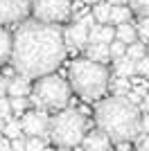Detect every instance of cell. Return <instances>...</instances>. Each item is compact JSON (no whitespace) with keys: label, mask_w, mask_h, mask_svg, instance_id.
Wrapping results in <instances>:
<instances>
[{"label":"cell","mask_w":149,"mask_h":151,"mask_svg":"<svg viewBox=\"0 0 149 151\" xmlns=\"http://www.w3.org/2000/svg\"><path fill=\"white\" fill-rule=\"evenodd\" d=\"M12 68L25 79H41L54 75L66 61V41L59 25L38 23L34 18L23 20L12 34Z\"/></svg>","instance_id":"6da1fadb"},{"label":"cell","mask_w":149,"mask_h":151,"mask_svg":"<svg viewBox=\"0 0 149 151\" xmlns=\"http://www.w3.org/2000/svg\"><path fill=\"white\" fill-rule=\"evenodd\" d=\"M95 122L102 133L108 135L111 142L124 145L136 142L142 133V115L136 104H131L127 97H104L95 104Z\"/></svg>","instance_id":"7a4b0ae2"},{"label":"cell","mask_w":149,"mask_h":151,"mask_svg":"<svg viewBox=\"0 0 149 151\" xmlns=\"http://www.w3.org/2000/svg\"><path fill=\"white\" fill-rule=\"evenodd\" d=\"M108 81H111V70L102 63L88 61L86 57L74 59L68 68L70 88L84 101H99V97L108 93Z\"/></svg>","instance_id":"3957f363"},{"label":"cell","mask_w":149,"mask_h":151,"mask_svg":"<svg viewBox=\"0 0 149 151\" xmlns=\"http://www.w3.org/2000/svg\"><path fill=\"white\" fill-rule=\"evenodd\" d=\"M88 131L90 129H88L86 115L81 111H77V108L59 111L50 120V142L56 145L59 149H74V147H79Z\"/></svg>","instance_id":"277c9868"},{"label":"cell","mask_w":149,"mask_h":151,"mask_svg":"<svg viewBox=\"0 0 149 151\" xmlns=\"http://www.w3.org/2000/svg\"><path fill=\"white\" fill-rule=\"evenodd\" d=\"M72 97V88H70L68 79H63L59 75H48L36 79V83L32 86L30 104L36 111H66Z\"/></svg>","instance_id":"5b68a950"},{"label":"cell","mask_w":149,"mask_h":151,"mask_svg":"<svg viewBox=\"0 0 149 151\" xmlns=\"http://www.w3.org/2000/svg\"><path fill=\"white\" fill-rule=\"evenodd\" d=\"M72 2L74 0H32V16L38 23L59 25L72 18Z\"/></svg>","instance_id":"8992f818"},{"label":"cell","mask_w":149,"mask_h":151,"mask_svg":"<svg viewBox=\"0 0 149 151\" xmlns=\"http://www.w3.org/2000/svg\"><path fill=\"white\" fill-rule=\"evenodd\" d=\"M95 25H97V23H95L93 12L88 14V16H84V18H79V20H72V25H68L63 29L66 47H70V50H86L88 32H90V27H95Z\"/></svg>","instance_id":"52a82bcc"},{"label":"cell","mask_w":149,"mask_h":151,"mask_svg":"<svg viewBox=\"0 0 149 151\" xmlns=\"http://www.w3.org/2000/svg\"><path fill=\"white\" fill-rule=\"evenodd\" d=\"M50 120L52 117L45 111H36V108L27 111L20 117L25 138H41V140H48L50 142Z\"/></svg>","instance_id":"ba28073f"},{"label":"cell","mask_w":149,"mask_h":151,"mask_svg":"<svg viewBox=\"0 0 149 151\" xmlns=\"http://www.w3.org/2000/svg\"><path fill=\"white\" fill-rule=\"evenodd\" d=\"M32 12V0H0V27L9 23H23Z\"/></svg>","instance_id":"9c48e42d"},{"label":"cell","mask_w":149,"mask_h":151,"mask_svg":"<svg viewBox=\"0 0 149 151\" xmlns=\"http://www.w3.org/2000/svg\"><path fill=\"white\" fill-rule=\"evenodd\" d=\"M79 147H81V151H111V140L99 129H90Z\"/></svg>","instance_id":"30bf717a"},{"label":"cell","mask_w":149,"mask_h":151,"mask_svg":"<svg viewBox=\"0 0 149 151\" xmlns=\"http://www.w3.org/2000/svg\"><path fill=\"white\" fill-rule=\"evenodd\" d=\"M113 41H115V27L113 25H95L88 32V43L111 45Z\"/></svg>","instance_id":"8fae6325"},{"label":"cell","mask_w":149,"mask_h":151,"mask_svg":"<svg viewBox=\"0 0 149 151\" xmlns=\"http://www.w3.org/2000/svg\"><path fill=\"white\" fill-rule=\"evenodd\" d=\"M86 59L88 61H95V63H106L111 61V50H108V45H102V43H88L86 45Z\"/></svg>","instance_id":"7c38bea8"},{"label":"cell","mask_w":149,"mask_h":151,"mask_svg":"<svg viewBox=\"0 0 149 151\" xmlns=\"http://www.w3.org/2000/svg\"><path fill=\"white\" fill-rule=\"evenodd\" d=\"M7 95H9V99L14 97H27L32 95V83L30 79H25V77H12L9 79V88H7Z\"/></svg>","instance_id":"4fadbf2b"},{"label":"cell","mask_w":149,"mask_h":151,"mask_svg":"<svg viewBox=\"0 0 149 151\" xmlns=\"http://www.w3.org/2000/svg\"><path fill=\"white\" fill-rule=\"evenodd\" d=\"M113 75L115 77H124V79L136 77V61L129 59L127 54H124L122 59H115V61H113Z\"/></svg>","instance_id":"5bb4252c"},{"label":"cell","mask_w":149,"mask_h":151,"mask_svg":"<svg viewBox=\"0 0 149 151\" xmlns=\"http://www.w3.org/2000/svg\"><path fill=\"white\" fill-rule=\"evenodd\" d=\"M115 38H118V41H122L127 47H129V45H133V43L138 41V29H136V25H133V23L118 25V27H115Z\"/></svg>","instance_id":"9a60e30c"},{"label":"cell","mask_w":149,"mask_h":151,"mask_svg":"<svg viewBox=\"0 0 149 151\" xmlns=\"http://www.w3.org/2000/svg\"><path fill=\"white\" fill-rule=\"evenodd\" d=\"M108 90H111L115 97H127V95L131 93V81H129V79H124V77H115V75H111Z\"/></svg>","instance_id":"2e32d148"},{"label":"cell","mask_w":149,"mask_h":151,"mask_svg":"<svg viewBox=\"0 0 149 151\" xmlns=\"http://www.w3.org/2000/svg\"><path fill=\"white\" fill-rule=\"evenodd\" d=\"M12 41H14L12 34L5 27H0V65L12 59Z\"/></svg>","instance_id":"e0dca14e"},{"label":"cell","mask_w":149,"mask_h":151,"mask_svg":"<svg viewBox=\"0 0 149 151\" xmlns=\"http://www.w3.org/2000/svg\"><path fill=\"white\" fill-rule=\"evenodd\" d=\"M90 12H93L95 23H97V25H111V12H113V7L108 5V2H99V5H95Z\"/></svg>","instance_id":"ac0fdd59"},{"label":"cell","mask_w":149,"mask_h":151,"mask_svg":"<svg viewBox=\"0 0 149 151\" xmlns=\"http://www.w3.org/2000/svg\"><path fill=\"white\" fill-rule=\"evenodd\" d=\"M2 135H5L7 140H20L25 138V133H23V122L18 120V117H12V120L5 124V131H2Z\"/></svg>","instance_id":"d6986e66"},{"label":"cell","mask_w":149,"mask_h":151,"mask_svg":"<svg viewBox=\"0 0 149 151\" xmlns=\"http://www.w3.org/2000/svg\"><path fill=\"white\" fill-rule=\"evenodd\" d=\"M131 16H133V12H131L129 5L113 7V12H111V25L118 27V25H124V23H131Z\"/></svg>","instance_id":"ffe728a7"},{"label":"cell","mask_w":149,"mask_h":151,"mask_svg":"<svg viewBox=\"0 0 149 151\" xmlns=\"http://www.w3.org/2000/svg\"><path fill=\"white\" fill-rule=\"evenodd\" d=\"M127 57L133 59V61H140L142 57H147V43H142V41H136L133 45H129L127 47Z\"/></svg>","instance_id":"44dd1931"},{"label":"cell","mask_w":149,"mask_h":151,"mask_svg":"<svg viewBox=\"0 0 149 151\" xmlns=\"http://www.w3.org/2000/svg\"><path fill=\"white\" fill-rule=\"evenodd\" d=\"M129 81H131V90H133V93L142 95V97L149 93V79H147V77H140V75H136V77H131Z\"/></svg>","instance_id":"7402d4cb"},{"label":"cell","mask_w":149,"mask_h":151,"mask_svg":"<svg viewBox=\"0 0 149 151\" xmlns=\"http://www.w3.org/2000/svg\"><path fill=\"white\" fill-rule=\"evenodd\" d=\"M9 104H12V113H16V117L20 120V117L27 113L30 99H27V97H14V99H9Z\"/></svg>","instance_id":"603a6c76"},{"label":"cell","mask_w":149,"mask_h":151,"mask_svg":"<svg viewBox=\"0 0 149 151\" xmlns=\"http://www.w3.org/2000/svg\"><path fill=\"white\" fill-rule=\"evenodd\" d=\"M129 7L138 18H149V0H129Z\"/></svg>","instance_id":"cb8c5ba5"},{"label":"cell","mask_w":149,"mask_h":151,"mask_svg":"<svg viewBox=\"0 0 149 151\" xmlns=\"http://www.w3.org/2000/svg\"><path fill=\"white\" fill-rule=\"evenodd\" d=\"M25 151H48V140L25 138Z\"/></svg>","instance_id":"d4e9b609"},{"label":"cell","mask_w":149,"mask_h":151,"mask_svg":"<svg viewBox=\"0 0 149 151\" xmlns=\"http://www.w3.org/2000/svg\"><path fill=\"white\" fill-rule=\"evenodd\" d=\"M136 29H138L140 41H142V43H149V18H138Z\"/></svg>","instance_id":"484cf974"},{"label":"cell","mask_w":149,"mask_h":151,"mask_svg":"<svg viewBox=\"0 0 149 151\" xmlns=\"http://www.w3.org/2000/svg\"><path fill=\"white\" fill-rule=\"evenodd\" d=\"M108 50H111V59L115 61V59H122L124 54H127V45H124L122 41H118V38H115V41L108 45Z\"/></svg>","instance_id":"4316f807"},{"label":"cell","mask_w":149,"mask_h":151,"mask_svg":"<svg viewBox=\"0 0 149 151\" xmlns=\"http://www.w3.org/2000/svg\"><path fill=\"white\" fill-rule=\"evenodd\" d=\"M0 120H2V122H9V120H12V104H9L7 97L0 99Z\"/></svg>","instance_id":"83f0119b"},{"label":"cell","mask_w":149,"mask_h":151,"mask_svg":"<svg viewBox=\"0 0 149 151\" xmlns=\"http://www.w3.org/2000/svg\"><path fill=\"white\" fill-rule=\"evenodd\" d=\"M136 75H140V77H149V54H147V57H142L140 61L136 63Z\"/></svg>","instance_id":"f1b7e54d"},{"label":"cell","mask_w":149,"mask_h":151,"mask_svg":"<svg viewBox=\"0 0 149 151\" xmlns=\"http://www.w3.org/2000/svg\"><path fill=\"white\" fill-rule=\"evenodd\" d=\"M7 88H9V77H0V99L7 95Z\"/></svg>","instance_id":"f546056e"},{"label":"cell","mask_w":149,"mask_h":151,"mask_svg":"<svg viewBox=\"0 0 149 151\" xmlns=\"http://www.w3.org/2000/svg\"><path fill=\"white\" fill-rule=\"evenodd\" d=\"M0 151H12V140H7L5 135H0Z\"/></svg>","instance_id":"4dcf8cb0"},{"label":"cell","mask_w":149,"mask_h":151,"mask_svg":"<svg viewBox=\"0 0 149 151\" xmlns=\"http://www.w3.org/2000/svg\"><path fill=\"white\" fill-rule=\"evenodd\" d=\"M12 151H25V138L14 140V142H12Z\"/></svg>","instance_id":"1f68e13d"},{"label":"cell","mask_w":149,"mask_h":151,"mask_svg":"<svg viewBox=\"0 0 149 151\" xmlns=\"http://www.w3.org/2000/svg\"><path fill=\"white\" fill-rule=\"evenodd\" d=\"M142 133H145V135H149V113L142 115Z\"/></svg>","instance_id":"d6a6232c"},{"label":"cell","mask_w":149,"mask_h":151,"mask_svg":"<svg viewBox=\"0 0 149 151\" xmlns=\"http://www.w3.org/2000/svg\"><path fill=\"white\" fill-rule=\"evenodd\" d=\"M140 113H149V93L145 95V99H142V104H140Z\"/></svg>","instance_id":"836d02e7"},{"label":"cell","mask_w":149,"mask_h":151,"mask_svg":"<svg viewBox=\"0 0 149 151\" xmlns=\"http://www.w3.org/2000/svg\"><path fill=\"white\" fill-rule=\"evenodd\" d=\"M111 7H124V5H129V0H106Z\"/></svg>","instance_id":"e575fe53"},{"label":"cell","mask_w":149,"mask_h":151,"mask_svg":"<svg viewBox=\"0 0 149 151\" xmlns=\"http://www.w3.org/2000/svg\"><path fill=\"white\" fill-rule=\"evenodd\" d=\"M86 5H90V7H95V5H99V2H106V0H84Z\"/></svg>","instance_id":"d590c367"},{"label":"cell","mask_w":149,"mask_h":151,"mask_svg":"<svg viewBox=\"0 0 149 151\" xmlns=\"http://www.w3.org/2000/svg\"><path fill=\"white\" fill-rule=\"evenodd\" d=\"M5 124H7V122H2V120H0V135H2V131H5Z\"/></svg>","instance_id":"8d00e7d4"},{"label":"cell","mask_w":149,"mask_h":151,"mask_svg":"<svg viewBox=\"0 0 149 151\" xmlns=\"http://www.w3.org/2000/svg\"><path fill=\"white\" fill-rule=\"evenodd\" d=\"M59 151H70V149H59Z\"/></svg>","instance_id":"74e56055"},{"label":"cell","mask_w":149,"mask_h":151,"mask_svg":"<svg viewBox=\"0 0 149 151\" xmlns=\"http://www.w3.org/2000/svg\"><path fill=\"white\" fill-rule=\"evenodd\" d=\"M147 54H149V43H147Z\"/></svg>","instance_id":"f35d334b"},{"label":"cell","mask_w":149,"mask_h":151,"mask_svg":"<svg viewBox=\"0 0 149 151\" xmlns=\"http://www.w3.org/2000/svg\"><path fill=\"white\" fill-rule=\"evenodd\" d=\"M136 151H140V149H136Z\"/></svg>","instance_id":"ab89813d"}]
</instances>
